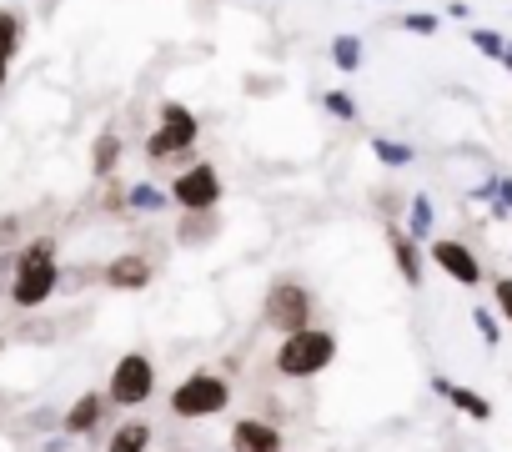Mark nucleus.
I'll return each instance as SVG.
<instances>
[{"mask_svg": "<svg viewBox=\"0 0 512 452\" xmlns=\"http://www.w3.org/2000/svg\"><path fill=\"white\" fill-rule=\"evenodd\" d=\"M106 402L111 407H121V412H136V407H146L151 397H156V357L151 352H141V347H131V352H121L116 362H111V377H106Z\"/></svg>", "mask_w": 512, "mask_h": 452, "instance_id": "4", "label": "nucleus"}, {"mask_svg": "<svg viewBox=\"0 0 512 452\" xmlns=\"http://www.w3.org/2000/svg\"><path fill=\"white\" fill-rule=\"evenodd\" d=\"M151 447H156V432H151L146 417H126L106 437V452H151Z\"/></svg>", "mask_w": 512, "mask_h": 452, "instance_id": "15", "label": "nucleus"}, {"mask_svg": "<svg viewBox=\"0 0 512 452\" xmlns=\"http://www.w3.org/2000/svg\"><path fill=\"white\" fill-rule=\"evenodd\" d=\"M126 206H131V211H166V206H171V191H161V186H151V181H136V186L126 191Z\"/></svg>", "mask_w": 512, "mask_h": 452, "instance_id": "19", "label": "nucleus"}, {"mask_svg": "<svg viewBox=\"0 0 512 452\" xmlns=\"http://www.w3.org/2000/svg\"><path fill=\"white\" fill-rule=\"evenodd\" d=\"M432 221H437V206H432V196H412L407 201V237L412 242H432Z\"/></svg>", "mask_w": 512, "mask_h": 452, "instance_id": "17", "label": "nucleus"}, {"mask_svg": "<svg viewBox=\"0 0 512 452\" xmlns=\"http://www.w3.org/2000/svg\"><path fill=\"white\" fill-rule=\"evenodd\" d=\"M497 201L512 211V176H497Z\"/></svg>", "mask_w": 512, "mask_h": 452, "instance_id": "30", "label": "nucleus"}, {"mask_svg": "<svg viewBox=\"0 0 512 452\" xmlns=\"http://www.w3.org/2000/svg\"><path fill=\"white\" fill-rule=\"evenodd\" d=\"M21 232H26L21 216H0V252H16L21 247Z\"/></svg>", "mask_w": 512, "mask_h": 452, "instance_id": "27", "label": "nucleus"}, {"mask_svg": "<svg viewBox=\"0 0 512 452\" xmlns=\"http://www.w3.org/2000/svg\"><path fill=\"white\" fill-rule=\"evenodd\" d=\"M221 196H226V181L211 161H191L171 176V206L181 211H221Z\"/></svg>", "mask_w": 512, "mask_h": 452, "instance_id": "7", "label": "nucleus"}, {"mask_svg": "<svg viewBox=\"0 0 512 452\" xmlns=\"http://www.w3.org/2000/svg\"><path fill=\"white\" fill-rule=\"evenodd\" d=\"M372 156L382 161V166H407L417 151L407 146V141H387V136H372Z\"/></svg>", "mask_w": 512, "mask_h": 452, "instance_id": "20", "label": "nucleus"}, {"mask_svg": "<svg viewBox=\"0 0 512 452\" xmlns=\"http://www.w3.org/2000/svg\"><path fill=\"white\" fill-rule=\"evenodd\" d=\"M492 312L512 327V277H492Z\"/></svg>", "mask_w": 512, "mask_h": 452, "instance_id": "23", "label": "nucleus"}, {"mask_svg": "<svg viewBox=\"0 0 512 452\" xmlns=\"http://www.w3.org/2000/svg\"><path fill=\"white\" fill-rule=\"evenodd\" d=\"M332 61H337L342 71H357V66H362V41H357V36H337V41H332Z\"/></svg>", "mask_w": 512, "mask_h": 452, "instance_id": "22", "label": "nucleus"}, {"mask_svg": "<svg viewBox=\"0 0 512 452\" xmlns=\"http://www.w3.org/2000/svg\"><path fill=\"white\" fill-rule=\"evenodd\" d=\"M221 237V211H181L176 247H211Z\"/></svg>", "mask_w": 512, "mask_h": 452, "instance_id": "14", "label": "nucleus"}, {"mask_svg": "<svg viewBox=\"0 0 512 452\" xmlns=\"http://www.w3.org/2000/svg\"><path fill=\"white\" fill-rule=\"evenodd\" d=\"M432 392H437V397H447V407H452V412H462V417H472V422H492V402H487L477 387H462V382H452V377L432 372Z\"/></svg>", "mask_w": 512, "mask_h": 452, "instance_id": "13", "label": "nucleus"}, {"mask_svg": "<svg viewBox=\"0 0 512 452\" xmlns=\"http://www.w3.org/2000/svg\"><path fill=\"white\" fill-rule=\"evenodd\" d=\"M427 257H432V267L447 272L457 287H472V292L482 287V257H477L467 242H457V237H432Z\"/></svg>", "mask_w": 512, "mask_h": 452, "instance_id": "8", "label": "nucleus"}, {"mask_svg": "<svg viewBox=\"0 0 512 452\" xmlns=\"http://www.w3.org/2000/svg\"><path fill=\"white\" fill-rule=\"evenodd\" d=\"M262 322L277 332V337H292V332H307L317 327V292L297 277H277L267 287V302H262Z\"/></svg>", "mask_w": 512, "mask_h": 452, "instance_id": "3", "label": "nucleus"}, {"mask_svg": "<svg viewBox=\"0 0 512 452\" xmlns=\"http://www.w3.org/2000/svg\"><path fill=\"white\" fill-rule=\"evenodd\" d=\"M166 407L176 422H206V417H221L231 412V382L211 367H196L186 372L171 392H166Z\"/></svg>", "mask_w": 512, "mask_h": 452, "instance_id": "2", "label": "nucleus"}, {"mask_svg": "<svg viewBox=\"0 0 512 452\" xmlns=\"http://www.w3.org/2000/svg\"><path fill=\"white\" fill-rule=\"evenodd\" d=\"M437 26H442V16H432V11H407L402 16V31H412V36H437Z\"/></svg>", "mask_w": 512, "mask_h": 452, "instance_id": "24", "label": "nucleus"}, {"mask_svg": "<svg viewBox=\"0 0 512 452\" xmlns=\"http://www.w3.org/2000/svg\"><path fill=\"white\" fill-rule=\"evenodd\" d=\"M101 206H106V211H131V206H126V191L116 186V176L106 181V201H101Z\"/></svg>", "mask_w": 512, "mask_h": 452, "instance_id": "29", "label": "nucleus"}, {"mask_svg": "<svg viewBox=\"0 0 512 452\" xmlns=\"http://www.w3.org/2000/svg\"><path fill=\"white\" fill-rule=\"evenodd\" d=\"M277 86H282L277 76H272V81H267V76H251V81H246V91H277Z\"/></svg>", "mask_w": 512, "mask_h": 452, "instance_id": "31", "label": "nucleus"}, {"mask_svg": "<svg viewBox=\"0 0 512 452\" xmlns=\"http://www.w3.org/2000/svg\"><path fill=\"white\" fill-rule=\"evenodd\" d=\"M502 66H507V71H512V41H507V51H502Z\"/></svg>", "mask_w": 512, "mask_h": 452, "instance_id": "35", "label": "nucleus"}, {"mask_svg": "<svg viewBox=\"0 0 512 452\" xmlns=\"http://www.w3.org/2000/svg\"><path fill=\"white\" fill-rule=\"evenodd\" d=\"M322 106L337 116V121H357V101L347 91H322Z\"/></svg>", "mask_w": 512, "mask_h": 452, "instance_id": "26", "label": "nucleus"}, {"mask_svg": "<svg viewBox=\"0 0 512 452\" xmlns=\"http://www.w3.org/2000/svg\"><path fill=\"white\" fill-rule=\"evenodd\" d=\"M21 36H26V21H21V11L0 6V61H6V66L21 56Z\"/></svg>", "mask_w": 512, "mask_h": 452, "instance_id": "18", "label": "nucleus"}, {"mask_svg": "<svg viewBox=\"0 0 512 452\" xmlns=\"http://www.w3.org/2000/svg\"><path fill=\"white\" fill-rule=\"evenodd\" d=\"M6 81H11V66H6V61H0V91H6Z\"/></svg>", "mask_w": 512, "mask_h": 452, "instance_id": "34", "label": "nucleus"}, {"mask_svg": "<svg viewBox=\"0 0 512 452\" xmlns=\"http://www.w3.org/2000/svg\"><path fill=\"white\" fill-rule=\"evenodd\" d=\"M201 141V121L181 101H161V121L146 136V161H186L191 146Z\"/></svg>", "mask_w": 512, "mask_h": 452, "instance_id": "5", "label": "nucleus"}, {"mask_svg": "<svg viewBox=\"0 0 512 452\" xmlns=\"http://www.w3.org/2000/svg\"><path fill=\"white\" fill-rule=\"evenodd\" d=\"M26 422H31V432H61V412L56 407H36Z\"/></svg>", "mask_w": 512, "mask_h": 452, "instance_id": "28", "label": "nucleus"}, {"mask_svg": "<svg viewBox=\"0 0 512 452\" xmlns=\"http://www.w3.org/2000/svg\"><path fill=\"white\" fill-rule=\"evenodd\" d=\"M101 282H106L111 292H146V287L156 282V262H151L146 252H121V257H111V262L101 267Z\"/></svg>", "mask_w": 512, "mask_h": 452, "instance_id": "11", "label": "nucleus"}, {"mask_svg": "<svg viewBox=\"0 0 512 452\" xmlns=\"http://www.w3.org/2000/svg\"><path fill=\"white\" fill-rule=\"evenodd\" d=\"M387 252H392V267H397V277L407 287H422L427 282V252H422V242L407 237V226L387 221Z\"/></svg>", "mask_w": 512, "mask_h": 452, "instance_id": "12", "label": "nucleus"}, {"mask_svg": "<svg viewBox=\"0 0 512 452\" xmlns=\"http://www.w3.org/2000/svg\"><path fill=\"white\" fill-rule=\"evenodd\" d=\"M116 166H121V136L106 126V131L96 136V146H91V176H96V181H111Z\"/></svg>", "mask_w": 512, "mask_h": 452, "instance_id": "16", "label": "nucleus"}, {"mask_svg": "<svg viewBox=\"0 0 512 452\" xmlns=\"http://www.w3.org/2000/svg\"><path fill=\"white\" fill-rule=\"evenodd\" d=\"M61 282H66V272H61L56 257L51 262H16L11 257V287H6V297H11L16 312H41L61 292Z\"/></svg>", "mask_w": 512, "mask_h": 452, "instance_id": "6", "label": "nucleus"}, {"mask_svg": "<svg viewBox=\"0 0 512 452\" xmlns=\"http://www.w3.org/2000/svg\"><path fill=\"white\" fill-rule=\"evenodd\" d=\"M447 16H452V21H472V11L462 6V0H452V6H447Z\"/></svg>", "mask_w": 512, "mask_h": 452, "instance_id": "32", "label": "nucleus"}, {"mask_svg": "<svg viewBox=\"0 0 512 452\" xmlns=\"http://www.w3.org/2000/svg\"><path fill=\"white\" fill-rule=\"evenodd\" d=\"M66 442H71V437H66V432H56V437H46V452H66Z\"/></svg>", "mask_w": 512, "mask_h": 452, "instance_id": "33", "label": "nucleus"}, {"mask_svg": "<svg viewBox=\"0 0 512 452\" xmlns=\"http://www.w3.org/2000/svg\"><path fill=\"white\" fill-rule=\"evenodd\" d=\"M106 417H111V402H106L101 387H91V392H81V397L61 412V432H66L71 442H81V437H96V432L106 427Z\"/></svg>", "mask_w": 512, "mask_h": 452, "instance_id": "9", "label": "nucleus"}, {"mask_svg": "<svg viewBox=\"0 0 512 452\" xmlns=\"http://www.w3.org/2000/svg\"><path fill=\"white\" fill-rule=\"evenodd\" d=\"M337 352H342V342H337L332 327H307V332H292V337L277 342L272 372L287 377V382H312V377H322L337 362Z\"/></svg>", "mask_w": 512, "mask_h": 452, "instance_id": "1", "label": "nucleus"}, {"mask_svg": "<svg viewBox=\"0 0 512 452\" xmlns=\"http://www.w3.org/2000/svg\"><path fill=\"white\" fill-rule=\"evenodd\" d=\"M0 357H6V332H0Z\"/></svg>", "mask_w": 512, "mask_h": 452, "instance_id": "36", "label": "nucleus"}, {"mask_svg": "<svg viewBox=\"0 0 512 452\" xmlns=\"http://www.w3.org/2000/svg\"><path fill=\"white\" fill-rule=\"evenodd\" d=\"M472 322H477L482 347H497V342H502V317H497L492 307H472Z\"/></svg>", "mask_w": 512, "mask_h": 452, "instance_id": "21", "label": "nucleus"}, {"mask_svg": "<svg viewBox=\"0 0 512 452\" xmlns=\"http://www.w3.org/2000/svg\"><path fill=\"white\" fill-rule=\"evenodd\" d=\"M226 447L231 452H287V432L272 417H236Z\"/></svg>", "mask_w": 512, "mask_h": 452, "instance_id": "10", "label": "nucleus"}, {"mask_svg": "<svg viewBox=\"0 0 512 452\" xmlns=\"http://www.w3.org/2000/svg\"><path fill=\"white\" fill-rule=\"evenodd\" d=\"M472 36V51H482L487 61H502V51H507V41L497 36V31H467Z\"/></svg>", "mask_w": 512, "mask_h": 452, "instance_id": "25", "label": "nucleus"}]
</instances>
